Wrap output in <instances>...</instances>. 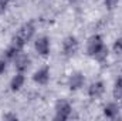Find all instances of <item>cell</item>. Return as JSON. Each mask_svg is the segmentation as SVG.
Here are the masks:
<instances>
[{"label":"cell","instance_id":"obj_17","mask_svg":"<svg viewBox=\"0 0 122 121\" xmlns=\"http://www.w3.org/2000/svg\"><path fill=\"white\" fill-rule=\"evenodd\" d=\"M6 68H7V60H4V59H0V76L6 71Z\"/></svg>","mask_w":122,"mask_h":121},{"label":"cell","instance_id":"obj_12","mask_svg":"<svg viewBox=\"0 0 122 121\" xmlns=\"http://www.w3.org/2000/svg\"><path fill=\"white\" fill-rule=\"evenodd\" d=\"M108 57H109V49H108L107 46H104V47H102V49H101V50L92 57V59L97 61V63H99V64H104L105 61L108 60Z\"/></svg>","mask_w":122,"mask_h":121},{"label":"cell","instance_id":"obj_8","mask_svg":"<svg viewBox=\"0 0 122 121\" xmlns=\"http://www.w3.org/2000/svg\"><path fill=\"white\" fill-rule=\"evenodd\" d=\"M87 93H88V97H90L91 100H99V98L104 95V93H105V83H104L102 80L94 81V83L90 84Z\"/></svg>","mask_w":122,"mask_h":121},{"label":"cell","instance_id":"obj_5","mask_svg":"<svg viewBox=\"0 0 122 121\" xmlns=\"http://www.w3.org/2000/svg\"><path fill=\"white\" fill-rule=\"evenodd\" d=\"M34 50L38 56L41 57H47L50 54L51 50V43H50V37L47 36H41L34 41Z\"/></svg>","mask_w":122,"mask_h":121},{"label":"cell","instance_id":"obj_6","mask_svg":"<svg viewBox=\"0 0 122 121\" xmlns=\"http://www.w3.org/2000/svg\"><path fill=\"white\" fill-rule=\"evenodd\" d=\"M85 84V76L82 71H74L68 77V88L71 91H77L82 88Z\"/></svg>","mask_w":122,"mask_h":121},{"label":"cell","instance_id":"obj_7","mask_svg":"<svg viewBox=\"0 0 122 121\" xmlns=\"http://www.w3.org/2000/svg\"><path fill=\"white\" fill-rule=\"evenodd\" d=\"M50 77H51V71H50V67L48 66H43L40 67L34 74H33V81L38 86H46L48 81H50Z\"/></svg>","mask_w":122,"mask_h":121},{"label":"cell","instance_id":"obj_14","mask_svg":"<svg viewBox=\"0 0 122 121\" xmlns=\"http://www.w3.org/2000/svg\"><path fill=\"white\" fill-rule=\"evenodd\" d=\"M112 53L118 57H122V37L117 38L112 44Z\"/></svg>","mask_w":122,"mask_h":121},{"label":"cell","instance_id":"obj_13","mask_svg":"<svg viewBox=\"0 0 122 121\" xmlns=\"http://www.w3.org/2000/svg\"><path fill=\"white\" fill-rule=\"evenodd\" d=\"M112 95L115 100H122V74L115 80V84L112 88Z\"/></svg>","mask_w":122,"mask_h":121},{"label":"cell","instance_id":"obj_3","mask_svg":"<svg viewBox=\"0 0 122 121\" xmlns=\"http://www.w3.org/2000/svg\"><path fill=\"white\" fill-rule=\"evenodd\" d=\"M34 34H36V24L33 22H27V23H24V24L20 26V29L14 34V37H17L24 44H27L31 38L34 37Z\"/></svg>","mask_w":122,"mask_h":121},{"label":"cell","instance_id":"obj_4","mask_svg":"<svg viewBox=\"0 0 122 121\" xmlns=\"http://www.w3.org/2000/svg\"><path fill=\"white\" fill-rule=\"evenodd\" d=\"M105 46L104 43V37L101 34H92L87 41V54L90 57H94L102 47Z\"/></svg>","mask_w":122,"mask_h":121},{"label":"cell","instance_id":"obj_10","mask_svg":"<svg viewBox=\"0 0 122 121\" xmlns=\"http://www.w3.org/2000/svg\"><path fill=\"white\" fill-rule=\"evenodd\" d=\"M119 111H121V107H119L118 103H115V101L107 103V104L104 105V110H102L104 116H105L107 118H109V120L117 118V117L119 116Z\"/></svg>","mask_w":122,"mask_h":121},{"label":"cell","instance_id":"obj_16","mask_svg":"<svg viewBox=\"0 0 122 121\" xmlns=\"http://www.w3.org/2000/svg\"><path fill=\"white\" fill-rule=\"evenodd\" d=\"M3 120L16 121V120H19V116L16 113H6V114H3Z\"/></svg>","mask_w":122,"mask_h":121},{"label":"cell","instance_id":"obj_19","mask_svg":"<svg viewBox=\"0 0 122 121\" xmlns=\"http://www.w3.org/2000/svg\"><path fill=\"white\" fill-rule=\"evenodd\" d=\"M70 1H72V3H75V1H78V0H70Z\"/></svg>","mask_w":122,"mask_h":121},{"label":"cell","instance_id":"obj_18","mask_svg":"<svg viewBox=\"0 0 122 121\" xmlns=\"http://www.w3.org/2000/svg\"><path fill=\"white\" fill-rule=\"evenodd\" d=\"M7 3H9V0H0V14L6 10V7H7Z\"/></svg>","mask_w":122,"mask_h":121},{"label":"cell","instance_id":"obj_15","mask_svg":"<svg viewBox=\"0 0 122 121\" xmlns=\"http://www.w3.org/2000/svg\"><path fill=\"white\" fill-rule=\"evenodd\" d=\"M119 0H104V6L107 7V10H114L118 6Z\"/></svg>","mask_w":122,"mask_h":121},{"label":"cell","instance_id":"obj_9","mask_svg":"<svg viewBox=\"0 0 122 121\" xmlns=\"http://www.w3.org/2000/svg\"><path fill=\"white\" fill-rule=\"evenodd\" d=\"M13 63H14L16 71H19V73H26L31 66V59L27 56V54H24V53L21 51V53L13 60Z\"/></svg>","mask_w":122,"mask_h":121},{"label":"cell","instance_id":"obj_11","mask_svg":"<svg viewBox=\"0 0 122 121\" xmlns=\"http://www.w3.org/2000/svg\"><path fill=\"white\" fill-rule=\"evenodd\" d=\"M24 83H26V73H16L13 76V78L10 80V90L11 91H20L24 87Z\"/></svg>","mask_w":122,"mask_h":121},{"label":"cell","instance_id":"obj_1","mask_svg":"<svg viewBox=\"0 0 122 121\" xmlns=\"http://www.w3.org/2000/svg\"><path fill=\"white\" fill-rule=\"evenodd\" d=\"M54 111H56V116H54V120L57 121H67L71 117V113H72V105L70 101L60 98L57 100L56 105H54Z\"/></svg>","mask_w":122,"mask_h":121},{"label":"cell","instance_id":"obj_2","mask_svg":"<svg viewBox=\"0 0 122 121\" xmlns=\"http://www.w3.org/2000/svg\"><path fill=\"white\" fill-rule=\"evenodd\" d=\"M78 50H80V41H78V38L75 36H72V34L67 36L64 38V41H62V49H61L62 56L67 57V59L74 57L78 53Z\"/></svg>","mask_w":122,"mask_h":121}]
</instances>
